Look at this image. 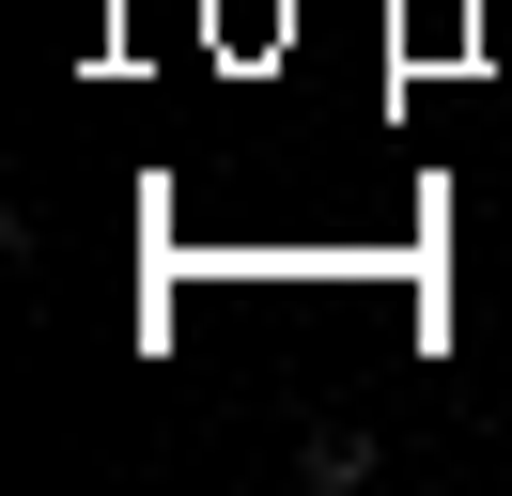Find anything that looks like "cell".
Returning <instances> with one entry per match:
<instances>
[]
</instances>
